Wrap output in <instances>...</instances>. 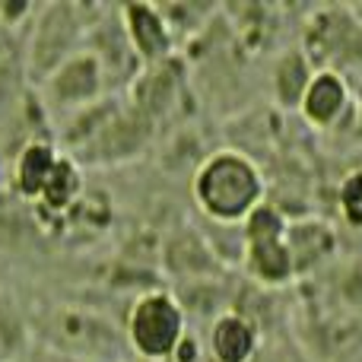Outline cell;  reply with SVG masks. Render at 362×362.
Listing matches in <instances>:
<instances>
[{
  "label": "cell",
  "mask_w": 362,
  "mask_h": 362,
  "mask_svg": "<svg viewBox=\"0 0 362 362\" xmlns=\"http://www.w3.org/2000/svg\"><path fill=\"white\" fill-rule=\"evenodd\" d=\"M191 194L206 219L219 226H245V219L264 206L267 181L242 150H216L197 165Z\"/></svg>",
  "instance_id": "cell-1"
},
{
  "label": "cell",
  "mask_w": 362,
  "mask_h": 362,
  "mask_svg": "<svg viewBox=\"0 0 362 362\" xmlns=\"http://www.w3.org/2000/svg\"><path fill=\"white\" fill-rule=\"evenodd\" d=\"M42 346L80 362H127L134 356L124 327L99 312L74 305H57L42 315Z\"/></svg>",
  "instance_id": "cell-2"
},
{
  "label": "cell",
  "mask_w": 362,
  "mask_h": 362,
  "mask_svg": "<svg viewBox=\"0 0 362 362\" xmlns=\"http://www.w3.org/2000/svg\"><path fill=\"white\" fill-rule=\"evenodd\" d=\"M127 346L137 359L175 362L181 344L187 340V312L169 289H150L134 299L124 321Z\"/></svg>",
  "instance_id": "cell-3"
},
{
  "label": "cell",
  "mask_w": 362,
  "mask_h": 362,
  "mask_svg": "<svg viewBox=\"0 0 362 362\" xmlns=\"http://www.w3.org/2000/svg\"><path fill=\"white\" fill-rule=\"evenodd\" d=\"M286 216L276 206L264 204L245 219V267L257 283L267 286H283L296 280V261L286 242Z\"/></svg>",
  "instance_id": "cell-4"
},
{
  "label": "cell",
  "mask_w": 362,
  "mask_h": 362,
  "mask_svg": "<svg viewBox=\"0 0 362 362\" xmlns=\"http://www.w3.org/2000/svg\"><path fill=\"white\" fill-rule=\"evenodd\" d=\"M80 6L70 4H48L38 10V19L32 25L29 38V54H25V67H29L32 80H48L61 64H67L74 54H80V38H83V19Z\"/></svg>",
  "instance_id": "cell-5"
},
{
  "label": "cell",
  "mask_w": 362,
  "mask_h": 362,
  "mask_svg": "<svg viewBox=\"0 0 362 362\" xmlns=\"http://www.w3.org/2000/svg\"><path fill=\"white\" fill-rule=\"evenodd\" d=\"M105 70L93 51H80L42 83L51 108H89L105 89Z\"/></svg>",
  "instance_id": "cell-6"
},
{
  "label": "cell",
  "mask_w": 362,
  "mask_h": 362,
  "mask_svg": "<svg viewBox=\"0 0 362 362\" xmlns=\"http://www.w3.org/2000/svg\"><path fill=\"white\" fill-rule=\"evenodd\" d=\"M124 35L131 42L134 54L140 64L153 67V64H165L175 48V32H172L169 19L159 6L153 4H124L118 10Z\"/></svg>",
  "instance_id": "cell-7"
},
{
  "label": "cell",
  "mask_w": 362,
  "mask_h": 362,
  "mask_svg": "<svg viewBox=\"0 0 362 362\" xmlns=\"http://www.w3.org/2000/svg\"><path fill=\"white\" fill-rule=\"evenodd\" d=\"M206 350H210V362H255L257 350H261L257 325L248 315L226 308L219 318L210 321Z\"/></svg>",
  "instance_id": "cell-8"
},
{
  "label": "cell",
  "mask_w": 362,
  "mask_h": 362,
  "mask_svg": "<svg viewBox=\"0 0 362 362\" xmlns=\"http://www.w3.org/2000/svg\"><path fill=\"white\" fill-rule=\"evenodd\" d=\"M350 86H346L344 74L340 70H315L312 83H308L305 95L299 102L302 118L312 127H334L337 121L346 118L350 112Z\"/></svg>",
  "instance_id": "cell-9"
},
{
  "label": "cell",
  "mask_w": 362,
  "mask_h": 362,
  "mask_svg": "<svg viewBox=\"0 0 362 362\" xmlns=\"http://www.w3.org/2000/svg\"><path fill=\"white\" fill-rule=\"evenodd\" d=\"M61 153L48 144V140H29L23 150L13 159V187H16L19 197L32 200L35 204L42 197V191L48 187L51 175L61 165Z\"/></svg>",
  "instance_id": "cell-10"
},
{
  "label": "cell",
  "mask_w": 362,
  "mask_h": 362,
  "mask_svg": "<svg viewBox=\"0 0 362 362\" xmlns=\"http://www.w3.org/2000/svg\"><path fill=\"white\" fill-rule=\"evenodd\" d=\"M286 242L293 251L296 261V274H305V270L318 267L327 255H334L337 248V235L327 223L321 219H299V223L286 226Z\"/></svg>",
  "instance_id": "cell-11"
},
{
  "label": "cell",
  "mask_w": 362,
  "mask_h": 362,
  "mask_svg": "<svg viewBox=\"0 0 362 362\" xmlns=\"http://www.w3.org/2000/svg\"><path fill=\"white\" fill-rule=\"evenodd\" d=\"M312 76H315L312 61H308L302 51H286V54L276 61L274 76H270V86H274L276 102L286 105V108H299V102H302V95H305Z\"/></svg>",
  "instance_id": "cell-12"
},
{
  "label": "cell",
  "mask_w": 362,
  "mask_h": 362,
  "mask_svg": "<svg viewBox=\"0 0 362 362\" xmlns=\"http://www.w3.org/2000/svg\"><path fill=\"white\" fill-rule=\"evenodd\" d=\"M29 346V331H25L19 312L0 302V362H19Z\"/></svg>",
  "instance_id": "cell-13"
},
{
  "label": "cell",
  "mask_w": 362,
  "mask_h": 362,
  "mask_svg": "<svg viewBox=\"0 0 362 362\" xmlns=\"http://www.w3.org/2000/svg\"><path fill=\"white\" fill-rule=\"evenodd\" d=\"M337 204L344 219L353 226V229H362V169H353L350 175L344 178L337 194Z\"/></svg>",
  "instance_id": "cell-14"
},
{
  "label": "cell",
  "mask_w": 362,
  "mask_h": 362,
  "mask_svg": "<svg viewBox=\"0 0 362 362\" xmlns=\"http://www.w3.org/2000/svg\"><path fill=\"white\" fill-rule=\"evenodd\" d=\"M19 362H80V359H70V356H64V353H54V350H48V346L35 344L25 350V356Z\"/></svg>",
  "instance_id": "cell-15"
},
{
  "label": "cell",
  "mask_w": 362,
  "mask_h": 362,
  "mask_svg": "<svg viewBox=\"0 0 362 362\" xmlns=\"http://www.w3.org/2000/svg\"><path fill=\"white\" fill-rule=\"evenodd\" d=\"M353 127H356V134L362 137V108H359V115H356V118H353Z\"/></svg>",
  "instance_id": "cell-16"
},
{
  "label": "cell",
  "mask_w": 362,
  "mask_h": 362,
  "mask_svg": "<svg viewBox=\"0 0 362 362\" xmlns=\"http://www.w3.org/2000/svg\"><path fill=\"white\" fill-rule=\"evenodd\" d=\"M127 362H146V359H137V356H131V359H127Z\"/></svg>",
  "instance_id": "cell-17"
}]
</instances>
